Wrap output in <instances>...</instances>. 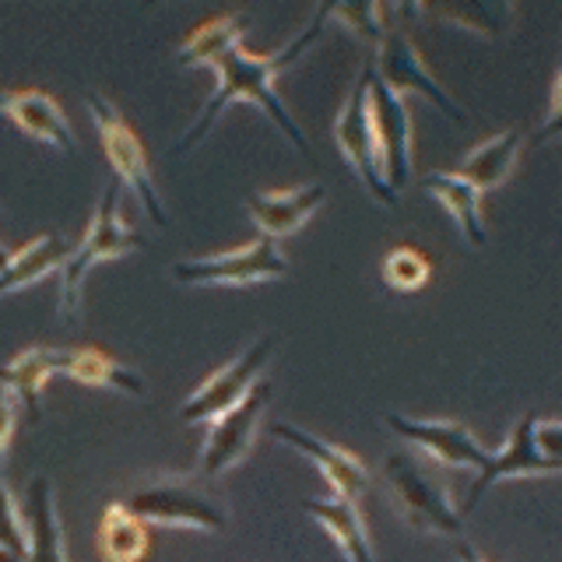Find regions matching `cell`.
<instances>
[{"mask_svg": "<svg viewBox=\"0 0 562 562\" xmlns=\"http://www.w3.org/2000/svg\"><path fill=\"white\" fill-rule=\"evenodd\" d=\"M324 22H327V4H321L313 11V18H310V25L295 35V40L281 49V53H246L243 49V43L239 46H233L228 53H222V57L211 64L218 70V88H215V95H211L207 102H204V110L198 113V120H193V127L183 134V140H180V148L176 151H190V148H198L201 140L215 131V123H218V116L228 110L233 102H254L260 113H268L271 116V123L274 127H281V134H285L292 145H295V151L299 155H306V158H313V148H310V140H306V134H303V127L292 120V113H289V105L281 102V95H278V88H274V78L281 75L285 67H292L303 53L310 49V43H316V35H321V29H324Z\"/></svg>", "mask_w": 562, "mask_h": 562, "instance_id": "obj_1", "label": "cell"}, {"mask_svg": "<svg viewBox=\"0 0 562 562\" xmlns=\"http://www.w3.org/2000/svg\"><path fill=\"white\" fill-rule=\"evenodd\" d=\"M383 485L412 531L450 538V541L464 538L461 509H457L447 485L439 482V474L429 468L426 457H418L412 450L391 453L383 461Z\"/></svg>", "mask_w": 562, "mask_h": 562, "instance_id": "obj_2", "label": "cell"}, {"mask_svg": "<svg viewBox=\"0 0 562 562\" xmlns=\"http://www.w3.org/2000/svg\"><path fill=\"white\" fill-rule=\"evenodd\" d=\"M145 236L134 233V228L123 222L120 215V183H105L99 207L92 222L85 225V236L75 250L67 254L64 268H60V295H57V306L64 321H78L81 313V285H85V274L99 268L105 260H120L134 250H145Z\"/></svg>", "mask_w": 562, "mask_h": 562, "instance_id": "obj_3", "label": "cell"}, {"mask_svg": "<svg viewBox=\"0 0 562 562\" xmlns=\"http://www.w3.org/2000/svg\"><path fill=\"white\" fill-rule=\"evenodd\" d=\"M201 479L198 474H162V479L134 488V496L123 506H127L140 524L187 527V531L218 535L228 520L225 506Z\"/></svg>", "mask_w": 562, "mask_h": 562, "instance_id": "obj_4", "label": "cell"}, {"mask_svg": "<svg viewBox=\"0 0 562 562\" xmlns=\"http://www.w3.org/2000/svg\"><path fill=\"white\" fill-rule=\"evenodd\" d=\"M85 105H88V116H92L95 131H99L102 151H105V158H110V166L116 172V183L134 190L137 204L145 207V215L155 225H169V211H166L162 198H158V187L151 180L148 155H145V148H140L137 134L131 131V123L123 120V113L102 92H88Z\"/></svg>", "mask_w": 562, "mask_h": 562, "instance_id": "obj_5", "label": "cell"}, {"mask_svg": "<svg viewBox=\"0 0 562 562\" xmlns=\"http://www.w3.org/2000/svg\"><path fill=\"white\" fill-rule=\"evenodd\" d=\"M555 436H559L555 418L524 415L520 426L514 429V436H509V443L503 450H492L488 471L479 474V479H474V485L468 488L464 506H461V517L471 514L474 503H479L496 482L524 479V474H559L562 461H559V450H555Z\"/></svg>", "mask_w": 562, "mask_h": 562, "instance_id": "obj_6", "label": "cell"}, {"mask_svg": "<svg viewBox=\"0 0 562 562\" xmlns=\"http://www.w3.org/2000/svg\"><path fill=\"white\" fill-rule=\"evenodd\" d=\"M289 271V260L281 254L274 239H254L246 246L225 254H207V257H190L172 263V278L183 285H201V289H239V285H257V281L281 278Z\"/></svg>", "mask_w": 562, "mask_h": 562, "instance_id": "obj_7", "label": "cell"}, {"mask_svg": "<svg viewBox=\"0 0 562 562\" xmlns=\"http://www.w3.org/2000/svg\"><path fill=\"white\" fill-rule=\"evenodd\" d=\"M369 78H373V64H366L359 70L356 85L341 105L338 120H334V140L345 155V162L356 169L362 187L369 190V198H376L380 204L394 207L397 193L383 183L380 172V151H376V131H373V116H369Z\"/></svg>", "mask_w": 562, "mask_h": 562, "instance_id": "obj_8", "label": "cell"}, {"mask_svg": "<svg viewBox=\"0 0 562 562\" xmlns=\"http://www.w3.org/2000/svg\"><path fill=\"white\" fill-rule=\"evenodd\" d=\"M271 356H274L271 338H257L254 345H246L233 362L215 369V373L183 401L180 418L187 426H201V422H215L218 415H225L233 404H239L254 391V383L263 373V366L271 362Z\"/></svg>", "mask_w": 562, "mask_h": 562, "instance_id": "obj_9", "label": "cell"}, {"mask_svg": "<svg viewBox=\"0 0 562 562\" xmlns=\"http://www.w3.org/2000/svg\"><path fill=\"white\" fill-rule=\"evenodd\" d=\"M391 426L404 443L422 450L426 461H436L443 468H464L474 474H485L492 464V450H485L468 426L453 418H408V415H386Z\"/></svg>", "mask_w": 562, "mask_h": 562, "instance_id": "obj_10", "label": "cell"}, {"mask_svg": "<svg viewBox=\"0 0 562 562\" xmlns=\"http://www.w3.org/2000/svg\"><path fill=\"white\" fill-rule=\"evenodd\" d=\"M369 116L376 131L383 183L401 198V190L412 183V113L394 88L376 78V70L369 78Z\"/></svg>", "mask_w": 562, "mask_h": 562, "instance_id": "obj_11", "label": "cell"}, {"mask_svg": "<svg viewBox=\"0 0 562 562\" xmlns=\"http://www.w3.org/2000/svg\"><path fill=\"white\" fill-rule=\"evenodd\" d=\"M271 401V383H254V391L246 394L239 404H233L225 415L215 422H207V436L201 447V474L204 479H218L228 468H236L246 453H250L257 429H260V415Z\"/></svg>", "mask_w": 562, "mask_h": 562, "instance_id": "obj_12", "label": "cell"}, {"mask_svg": "<svg viewBox=\"0 0 562 562\" xmlns=\"http://www.w3.org/2000/svg\"><path fill=\"white\" fill-rule=\"evenodd\" d=\"M380 57L373 64L376 70V78L386 85V88H394V92H415V95H426L432 105H439L453 123H468L464 110L450 99V92L443 85H439L432 78V70L426 67V60H422V53L418 46L412 43V35L397 29V25H386L383 32V40H380Z\"/></svg>", "mask_w": 562, "mask_h": 562, "instance_id": "obj_13", "label": "cell"}, {"mask_svg": "<svg viewBox=\"0 0 562 562\" xmlns=\"http://www.w3.org/2000/svg\"><path fill=\"white\" fill-rule=\"evenodd\" d=\"M0 116L11 120L18 131L40 140V145H49L64 155L78 151L75 127H70L60 102L49 99L46 92H35V88H0Z\"/></svg>", "mask_w": 562, "mask_h": 562, "instance_id": "obj_14", "label": "cell"}, {"mask_svg": "<svg viewBox=\"0 0 562 562\" xmlns=\"http://www.w3.org/2000/svg\"><path fill=\"white\" fill-rule=\"evenodd\" d=\"M271 436L281 439L285 447H292L295 453L310 457V461L324 471V479L330 482L334 496H345V499H359L362 492L369 488V471L359 461L356 453H348L345 447L330 443L324 436H313L306 429L292 426V422H274Z\"/></svg>", "mask_w": 562, "mask_h": 562, "instance_id": "obj_15", "label": "cell"}, {"mask_svg": "<svg viewBox=\"0 0 562 562\" xmlns=\"http://www.w3.org/2000/svg\"><path fill=\"white\" fill-rule=\"evenodd\" d=\"M327 190L324 183H303V187H289V190H263L254 193L246 201V211H250L254 225L260 228V239H281L299 233L313 215L316 207L324 204Z\"/></svg>", "mask_w": 562, "mask_h": 562, "instance_id": "obj_16", "label": "cell"}, {"mask_svg": "<svg viewBox=\"0 0 562 562\" xmlns=\"http://www.w3.org/2000/svg\"><path fill=\"white\" fill-rule=\"evenodd\" d=\"M22 524L29 538L25 562H67L64 520L57 509V496L46 479H32L22 503Z\"/></svg>", "mask_w": 562, "mask_h": 562, "instance_id": "obj_17", "label": "cell"}, {"mask_svg": "<svg viewBox=\"0 0 562 562\" xmlns=\"http://www.w3.org/2000/svg\"><path fill=\"white\" fill-rule=\"evenodd\" d=\"M306 514L324 527L330 541L338 544L348 562H376L373 559V541H369L366 520L359 514L356 499L345 496H324V499H306Z\"/></svg>", "mask_w": 562, "mask_h": 562, "instance_id": "obj_18", "label": "cell"}, {"mask_svg": "<svg viewBox=\"0 0 562 562\" xmlns=\"http://www.w3.org/2000/svg\"><path fill=\"white\" fill-rule=\"evenodd\" d=\"M60 376H70L85 386H102V391H113V394H127V397L145 394V380L99 348H64Z\"/></svg>", "mask_w": 562, "mask_h": 562, "instance_id": "obj_19", "label": "cell"}, {"mask_svg": "<svg viewBox=\"0 0 562 562\" xmlns=\"http://www.w3.org/2000/svg\"><path fill=\"white\" fill-rule=\"evenodd\" d=\"M60 351L49 345L25 348L22 356H14L4 369H0V383L14 394L18 408H25L29 418H40V394L49 376H60Z\"/></svg>", "mask_w": 562, "mask_h": 562, "instance_id": "obj_20", "label": "cell"}, {"mask_svg": "<svg viewBox=\"0 0 562 562\" xmlns=\"http://www.w3.org/2000/svg\"><path fill=\"white\" fill-rule=\"evenodd\" d=\"M67 254H70V246L60 236H53V233L35 236L32 243L22 246V250H14L4 268H0V295L22 292V289L35 285V281L49 278L53 271H60Z\"/></svg>", "mask_w": 562, "mask_h": 562, "instance_id": "obj_21", "label": "cell"}, {"mask_svg": "<svg viewBox=\"0 0 562 562\" xmlns=\"http://www.w3.org/2000/svg\"><path fill=\"white\" fill-rule=\"evenodd\" d=\"M524 148V134L520 131H503V134H492L488 140H482L479 148H471L461 166L453 169V176H461L464 183H471L479 193L499 187L509 169L517 166V155Z\"/></svg>", "mask_w": 562, "mask_h": 562, "instance_id": "obj_22", "label": "cell"}, {"mask_svg": "<svg viewBox=\"0 0 562 562\" xmlns=\"http://www.w3.org/2000/svg\"><path fill=\"white\" fill-rule=\"evenodd\" d=\"M422 190L429 193V198H436L439 204H443L457 228L464 233V239L471 246H485L488 233H485V218H482V193L474 190L471 183H464L461 176H453V172H443V169H436V172H426L422 176Z\"/></svg>", "mask_w": 562, "mask_h": 562, "instance_id": "obj_23", "label": "cell"}, {"mask_svg": "<svg viewBox=\"0 0 562 562\" xmlns=\"http://www.w3.org/2000/svg\"><path fill=\"white\" fill-rule=\"evenodd\" d=\"M250 25V11H236V14H218L204 22L201 29L190 32V40L176 53V64L180 67H211L222 53L243 43V32Z\"/></svg>", "mask_w": 562, "mask_h": 562, "instance_id": "obj_24", "label": "cell"}, {"mask_svg": "<svg viewBox=\"0 0 562 562\" xmlns=\"http://www.w3.org/2000/svg\"><path fill=\"white\" fill-rule=\"evenodd\" d=\"M99 552L105 562H140L148 552V524L123 503H110L99 520Z\"/></svg>", "mask_w": 562, "mask_h": 562, "instance_id": "obj_25", "label": "cell"}, {"mask_svg": "<svg viewBox=\"0 0 562 562\" xmlns=\"http://www.w3.org/2000/svg\"><path fill=\"white\" fill-rule=\"evenodd\" d=\"M429 260L415 246H394L383 257V285L391 292H415L429 281Z\"/></svg>", "mask_w": 562, "mask_h": 562, "instance_id": "obj_26", "label": "cell"}, {"mask_svg": "<svg viewBox=\"0 0 562 562\" xmlns=\"http://www.w3.org/2000/svg\"><path fill=\"white\" fill-rule=\"evenodd\" d=\"M386 14H391V8H380V4H327V18H338V22H345L359 40L373 46H380L386 32Z\"/></svg>", "mask_w": 562, "mask_h": 562, "instance_id": "obj_27", "label": "cell"}, {"mask_svg": "<svg viewBox=\"0 0 562 562\" xmlns=\"http://www.w3.org/2000/svg\"><path fill=\"white\" fill-rule=\"evenodd\" d=\"M0 552L18 555V559H25V552H29L22 509H18L11 499V492L4 485V474H0Z\"/></svg>", "mask_w": 562, "mask_h": 562, "instance_id": "obj_28", "label": "cell"}, {"mask_svg": "<svg viewBox=\"0 0 562 562\" xmlns=\"http://www.w3.org/2000/svg\"><path fill=\"white\" fill-rule=\"evenodd\" d=\"M14 426H18V401H14V394L8 391V386L0 383V457H4V450L11 443Z\"/></svg>", "mask_w": 562, "mask_h": 562, "instance_id": "obj_29", "label": "cell"}, {"mask_svg": "<svg viewBox=\"0 0 562 562\" xmlns=\"http://www.w3.org/2000/svg\"><path fill=\"white\" fill-rule=\"evenodd\" d=\"M559 75H555V85H552V102H549V113H544V131L541 137H552L555 134V120H559Z\"/></svg>", "mask_w": 562, "mask_h": 562, "instance_id": "obj_30", "label": "cell"}, {"mask_svg": "<svg viewBox=\"0 0 562 562\" xmlns=\"http://www.w3.org/2000/svg\"><path fill=\"white\" fill-rule=\"evenodd\" d=\"M457 559H461V562H488V559H482L479 552H474V549H471V544H468L464 538L457 541Z\"/></svg>", "mask_w": 562, "mask_h": 562, "instance_id": "obj_31", "label": "cell"}, {"mask_svg": "<svg viewBox=\"0 0 562 562\" xmlns=\"http://www.w3.org/2000/svg\"><path fill=\"white\" fill-rule=\"evenodd\" d=\"M8 257H11V250H4V243H0V268L8 263Z\"/></svg>", "mask_w": 562, "mask_h": 562, "instance_id": "obj_32", "label": "cell"}, {"mask_svg": "<svg viewBox=\"0 0 562 562\" xmlns=\"http://www.w3.org/2000/svg\"><path fill=\"white\" fill-rule=\"evenodd\" d=\"M0 562H25V559H18V555H8V552H0Z\"/></svg>", "mask_w": 562, "mask_h": 562, "instance_id": "obj_33", "label": "cell"}, {"mask_svg": "<svg viewBox=\"0 0 562 562\" xmlns=\"http://www.w3.org/2000/svg\"><path fill=\"white\" fill-rule=\"evenodd\" d=\"M0 218H4V211H0Z\"/></svg>", "mask_w": 562, "mask_h": 562, "instance_id": "obj_34", "label": "cell"}]
</instances>
